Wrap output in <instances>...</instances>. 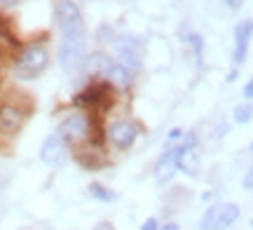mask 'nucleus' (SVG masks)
Returning a JSON list of instances; mask_svg holds the SVG:
<instances>
[{
  "label": "nucleus",
  "mask_w": 253,
  "mask_h": 230,
  "mask_svg": "<svg viewBox=\"0 0 253 230\" xmlns=\"http://www.w3.org/2000/svg\"><path fill=\"white\" fill-rule=\"evenodd\" d=\"M56 21L61 31V45L84 47V21L80 7L73 0H61L56 5Z\"/></svg>",
  "instance_id": "f257e3e1"
},
{
  "label": "nucleus",
  "mask_w": 253,
  "mask_h": 230,
  "mask_svg": "<svg viewBox=\"0 0 253 230\" xmlns=\"http://www.w3.org/2000/svg\"><path fill=\"white\" fill-rule=\"evenodd\" d=\"M47 64H49V54H47L42 47L33 45V47H28V49H24L21 56L17 59V75L31 80V78L42 73L47 68Z\"/></svg>",
  "instance_id": "f03ea898"
},
{
  "label": "nucleus",
  "mask_w": 253,
  "mask_h": 230,
  "mask_svg": "<svg viewBox=\"0 0 253 230\" xmlns=\"http://www.w3.org/2000/svg\"><path fill=\"white\" fill-rule=\"evenodd\" d=\"M237 219H239V207L237 204H216V207L207 209L204 219H202V228L223 230V228H230Z\"/></svg>",
  "instance_id": "7ed1b4c3"
},
{
  "label": "nucleus",
  "mask_w": 253,
  "mask_h": 230,
  "mask_svg": "<svg viewBox=\"0 0 253 230\" xmlns=\"http://www.w3.org/2000/svg\"><path fill=\"white\" fill-rule=\"evenodd\" d=\"M89 127H91V122L87 115L73 113V115H68V118L59 125V132H56V134H59L66 143H78V141H84V138L89 137Z\"/></svg>",
  "instance_id": "20e7f679"
},
{
  "label": "nucleus",
  "mask_w": 253,
  "mask_h": 230,
  "mask_svg": "<svg viewBox=\"0 0 253 230\" xmlns=\"http://www.w3.org/2000/svg\"><path fill=\"white\" fill-rule=\"evenodd\" d=\"M113 103V96H110V83H94L89 85L84 92H80L75 96V106H87V108H108Z\"/></svg>",
  "instance_id": "39448f33"
},
{
  "label": "nucleus",
  "mask_w": 253,
  "mask_h": 230,
  "mask_svg": "<svg viewBox=\"0 0 253 230\" xmlns=\"http://www.w3.org/2000/svg\"><path fill=\"white\" fill-rule=\"evenodd\" d=\"M118 52H120V66H125L129 73H134L141 68V40L134 36H125L118 43Z\"/></svg>",
  "instance_id": "423d86ee"
},
{
  "label": "nucleus",
  "mask_w": 253,
  "mask_h": 230,
  "mask_svg": "<svg viewBox=\"0 0 253 230\" xmlns=\"http://www.w3.org/2000/svg\"><path fill=\"white\" fill-rule=\"evenodd\" d=\"M24 111L19 106H12V103H2L0 106V134L5 137H12L17 134L21 125H24Z\"/></svg>",
  "instance_id": "0eeeda50"
},
{
  "label": "nucleus",
  "mask_w": 253,
  "mask_h": 230,
  "mask_svg": "<svg viewBox=\"0 0 253 230\" xmlns=\"http://www.w3.org/2000/svg\"><path fill=\"white\" fill-rule=\"evenodd\" d=\"M136 137H138V129H136V125H134V122H126V120L115 122V125L108 129V138L118 148H122V150H126V148L134 146Z\"/></svg>",
  "instance_id": "6e6552de"
},
{
  "label": "nucleus",
  "mask_w": 253,
  "mask_h": 230,
  "mask_svg": "<svg viewBox=\"0 0 253 230\" xmlns=\"http://www.w3.org/2000/svg\"><path fill=\"white\" fill-rule=\"evenodd\" d=\"M40 155H42V160H45L47 165H61L63 160L68 157V143L63 141L59 134H54V137H49L42 143V150H40Z\"/></svg>",
  "instance_id": "1a4fd4ad"
},
{
  "label": "nucleus",
  "mask_w": 253,
  "mask_h": 230,
  "mask_svg": "<svg viewBox=\"0 0 253 230\" xmlns=\"http://www.w3.org/2000/svg\"><path fill=\"white\" fill-rule=\"evenodd\" d=\"M178 169V146H169L164 150V155L160 157V162L155 167V179L160 184H167Z\"/></svg>",
  "instance_id": "9d476101"
},
{
  "label": "nucleus",
  "mask_w": 253,
  "mask_h": 230,
  "mask_svg": "<svg viewBox=\"0 0 253 230\" xmlns=\"http://www.w3.org/2000/svg\"><path fill=\"white\" fill-rule=\"evenodd\" d=\"M249 40H251V19L242 21V24L235 28V56H232L235 64H242V61H244Z\"/></svg>",
  "instance_id": "9b49d317"
},
{
  "label": "nucleus",
  "mask_w": 253,
  "mask_h": 230,
  "mask_svg": "<svg viewBox=\"0 0 253 230\" xmlns=\"http://www.w3.org/2000/svg\"><path fill=\"white\" fill-rule=\"evenodd\" d=\"M131 75L134 73H129L125 66H120L118 61H113L108 68V73H106V80L108 83H118L120 87H129V83H131Z\"/></svg>",
  "instance_id": "f8f14e48"
},
{
  "label": "nucleus",
  "mask_w": 253,
  "mask_h": 230,
  "mask_svg": "<svg viewBox=\"0 0 253 230\" xmlns=\"http://www.w3.org/2000/svg\"><path fill=\"white\" fill-rule=\"evenodd\" d=\"M87 61V71L89 73H96V75H103L106 78V73H108V68H110V56L106 54H101V52H96V54H91L89 59H84Z\"/></svg>",
  "instance_id": "ddd939ff"
},
{
  "label": "nucleus",
  "mask_w": 253,
  "mask_h": 230,
  "mask_svg": "<svg viewBox=\"0 0 253 230\" xmlns=\"http://www.w3.org/2000/svg\"><path fill=\"white\" fill-rule=\"evenodd\" d=\"M89 193H91V197H96V200H101V202H113L118 195L115 193H110L106 185H101V184H91L89 185Z\"/></svg>",
  "instance_id": "4468645a"
},
{
  "label": "nucleus",
  "mask_w": 253,
  "mask_h": 230,
  "mask_svg": "<svg viewBox=\"0 0 253 230\" xmlns=\"http://www.w3.org/2000/svg\"><path fill=\"white\" fill-rule=\"evenodd\" d=\"M9 24H12L9 19L0 17V38H5V40L9 43V45H17V47H19V38L14 36V33H12V28H9Z\"/></svg>",
  "instance_id": "2eb2a0df"
},
{
  "label": "nucleus",
  "mask_w": 253,
  "mask_h": 230,
  "mask_svg": "<svg viewBox=\"0 0 253 230\" xmlns=\"http://www.w3.org/2000/svg\"><path fill=\"white\" fill-rule=\"evenodd\" d=\"M251 115H253L251 106H237V108H235V120H237V122H249V120H251Z\"/></svg>",
  "instance_id": "dca6fc26"
},
{
  "label": "nucleus",
  "mask_w": 253,
  "mask_h": 230,
  "mask_svg": "<svg viewBox=\"0 0 253 230\" xmlns=\"http://www.w3.org/2000/svg\"><path fill=\"white\" fill-rule=\"evenodd\" d=\"M190 45L195 47V54L197 56H202V38L197 36V33H192V36H190V40H188Z\"/></svg>",
  "instance_id": "f3484780"
},
{
  "label": "nucleus",
  "mask_w": 253,
  "mask_h": 230,
  "mask_svg": "<svg viewBox=\"0 0 253 230\" xmlns=\"http://www.w3.org/2000/svg\"><path fill=\"white\" fill-rule=\"evenodd\" d=\"M223 2H225L230 9H239L242 5H244V0H223Z\"/></svg>",
  "instance_id": "a211bd4d"
},
{
  "label": "nucleus",
  "mask_w": 253,
  "mask_h": 230,
  "mask_svg": "<svg viewBox=\"0 0 253 230\" xmlns=\"http://www.w3.org/2000/svg\"><path fill=\"white\" fill-rule=\"evenodd\" d=\"M141 230H157V221H155V219H148V221L141 226Z\"/></svg>",
  "instance_id": "6ab92c4d"
},
{
  "label": "nucleus",
  "mask_w": 253,
  "mask_h": 230,
  "mask_svg": "<svg viewBox=\"0 0 253 230\" xmlns=\"http://www.w3.org/2000/svg\"><path fill=\"white\" fill-rule=\"evenodd\" d=\"M181 137H183V132H181V129H173L171 134H169V141H171V143H173V141H178V138H181Z\"/></svg>",
  "instance_id": "aec40b11"
},
{
  "label": "nucleus",
  "mask_w": 253,
  "mask_h": 230,
  "mask_svg": "<svg viewBox=\"0 0 253 230\" xmlns=\"http://www.w3.org/2000/svg\"><path fill=\"white\" fill-rule=\"evenodd\" d=\"M244 96H246V99H253V83H246V87H244Z\"/></svg>",
  "instance_id": "412c9836"
},
{
  "label": "nucleus",
  "mask_w": 253,
  "mask_h": 230,
  "mask_svg": "<svg viewBox=\"0 0 253 230\" xmlns=\"http://www.w3.org/2000/svg\"><path fill=\"white\" fill-rule=\"evenodd\" d=\"M251 184H253V179H251V172L246 174V179H244V188L246 190H251Z\"/></svg>",
  "instance_id": "4be33fe9"
},
{
  "label": "nucleus",
  "mask_w": 253,
  "mask_h": 230,
  "mask_svg": "<svg viewBox=\"0 0 253 230\" xmlns=\"http://www.w3.org/2000/svg\"><path fill=\"white\" fill-rule=\"evenodd\" d=\"M94 230H115V228H113L110 223H99V226H96Z\"/></svg>",
  "instance_id": "5701e85b"
},
{
  "label": "nucleus",
  "mask_w": 253,
  "mask_h": 230,
  "mask_svg": "<svg viewBox=\"0 0 253 230\" xmlns=\"http://www.w3.org/2000/svg\"><path fill=\"white\" fill-rule=\"evenodd\" d=\"M157 230H181V228H178V226H176V223H167V226H164V228H157Z\"/></svg>",
  "instance_id": "b1692460"
},
{
  "label": "nucleus",
  "mask_w": 253,
  "mask_h": 230,
  "mask_svg": "<svg viewBox=\"0 0 253 230\" xmlns=\"http://www.w3.org/2000/svg\"><path fill=\"white\" fill-rule=\"evenodd\" d=\"M5 7H12V5H17V2H21V0H0Z\"/></svg>",
  "instance_id": "393cba45"
}]
</instances>
